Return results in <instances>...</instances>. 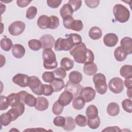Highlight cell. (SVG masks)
Returning <instances> with one entry per match:
<instances>
[{
	"label": "cell",
	"instance_id": "cell-37",
	"mask_svg": "<svg viewBox=\"0 0 132 132\" xmlns=\"http://www.w3.org/2000/svg\"><path fill=\"white\" fill-rule=\"evenodd\" d=\"M63 108L64 106L61 105L57 100L54 103L53 105L52 112L54 114L59 116L62 113L63 110Z\"/></svg>",
	"mask_w": 132,
	"mask_h": 132
},
{
	"label": "cell",
	"instance_id": "cell-4",
	"mask_svg": "<svg viewBox=\"0 0 132 132\" xmlns=\"http://www.w3.org/2000/svg\"><path fill=\"white\" fill-rule=\"evenodd\" d=\"M93 81L95 90L100 94H105L107 91V85L105 76L102 73H97L94 75Z\"/></svg>",
	"mask_w": 132,
	"mask_h": 132
},
{
	"label": "cell",
	"instance_id": "cell-19",
	"mask_svg": "<svg viewBox=\"0 0 132 132\" xmlns=\"http://www.w3.org/2000/svg\"><path fill=\"white\" fill-rule=\"evenodd\" d=\"M83 70L86 75L88 76H92L95 75L97 71V65L93 62L85 63Z\"/></svg>",
	"mask_w": 132,
	"mask_h": 132
},
{
	"label": "cell",
	"instance_id": "cell-43",
	"mask_svg": "<svg viewBox=\"0 0 132 132\" xmlns=\"http://www.w3.org/2000/svg\"><path fill=\"white\" fill-rule=\"evenodd\" d=\"M54 92L53 87L51 85L43 84L42 87V93L45 96L51 95Z\"/></svg>",
	"mask_w": 132,
	"mask_h": 132
},
{
	"label": "cell",
	"instance_id": "cell-28",
	"mask_svg": "<svg viewBox=\"0 0 132 132\" xmlns=\"http://www.w3.org/2000/svg\"><path fill=\"white\" fill-rule=\"evenodd\" d=\"M74 61L68 57L63 58L60 62L61 67L64 69L65 71H69L72 69L74 66Z\"/></svg>",
	"mask_w": 132,
	"mask_h": 132
},
{
	"label": "cell",
	"instance_id": "cell-35",
	"mask_svg": "<svg viewBox=\"0 0 132 132\" xmlns=\"http://www.w3.org/2000/svg\"><path fill=\"white\" fill-rule=\"evenodd\" d=\"M101 123V120L98 116L93 119H87V125L91 129L97 128Z\"/></svg>",
	"mask_w": 132,
	"mask_h": 132
},
{
	"label": "cell",
	"instance_id": "cell-26",
	"mask_svg": "<svg viewBox=\"0 0 132 132\" xmlns=\"http://www.w3.org/2000/svg\"><path fill=\"white\" fill-rule=\"evenodd\" d=\"M69 81L73 84H79L82 79V75L78 71L71 72L69 75Z\"/></svg>",
	"mask_w": 132,
	"mask_h": 132
},
{
	"label": "cell",
	"instance_id": "cell-20",
	"mask_svg": "<svg viewBox=\"0 0 132 132\" xmlns=\"http://www.w3.org/2000/svg\"><path fill=\"white\" fill-rule=\"evenodd\" d=\"M37 25L42 29L49 28L50 26V18L46 15H40L37 20Z\"/></svg>",
	"mask_w": 132,
	"mask_h": 132
},
{
	"label": "cell",
	"instance_id": "cell-3",
	"mask_svg": "<svg viewBox=\"0 0 132 132\" xmlns=\"http://www.w3.org/2000/svg\"><path fill=\"white\" fill-rule=\"evenodd\" d=\"M113 13L116 20L120 23H125L129 19L130 12L128 8L122 4H116L113 8Z\"/></svg>",
	"mask_w": 132,
	"mask_h": 132
},
{
	"label": "cell",
	"instance_id": "cell-55",
	"mask_svg": "<svg viewBox=\"0 0 132 132\" xmlns=\"http://www.w3.org/2000/svg\"><path fill=\"white\" fill-rule=\"evenodd\" d=\"M31 1H27V0H18L16 1V4L17 5L21 8L26 7L29 4L31 3Z\"/></svg>",
	"mask_w": 132,
	"mask_h": 132
},
{
	"label": "cell",
	"instance_id": "cell-50",
	"mask_svg": "<svg viewBox=\"0 0 132 132\" xmlns=\"http://www.w3.org/2000/svg\"><path fill=\"white\" fill-rule=\"evenodd\" d=\"M74 20V19L72 16H69L63 19V25L64 27L67 29H70L71 25Z\"/></svg>",
	"mask_w": 132,
	"mask_h": 132
},
{
	"label": "cell",
	"instance_id": "cell-42",
	"mask_svg": "<svg viewBox=\"0 0 132 132\" xmlns=\"http://www.w3.org/2000/svg\"><path fill=\"white\" fill-rule=\"evenodd\" d=\"M122 106L123 109L127 112L131 113L132 102L130 99H125L122 102Z\"/></svg>",
	"mask_w": 132,
	"mask_h": 132
},
{
	"label": "cell",
	"instance_id": "cell-21",
	"mask_svg": "<svg viewBox=\"0 0 132 132\" xmlns=\"http://www.w3.org/2000/svg\"><path fill=\"white\" fill-rule=\"evenodd\" d=\"M107 112L110 116H117L120 112V107L117 103L111 102L107 106Z\"/></svg>",
	"mask_w": 132,
	"mask_h": 132
},
{
	"label": "cell",
	"instance_id": "cell-33",
	"mask_svg": "<svg viewBox=\"0 0 132 132\" xmlns=\"http://www.w3.org/2000/svg\"><path fill=\"white\" fill-rule=\"evenodd\" d=\"M85 102L84 100L82 98H81L80 96H77L76 97L72 103V106L74 109L76 110H80L82 109L85 105Z\"/></svg>",
	"mask_w": 132,
	"mask_h": 132
},
{
	"label": "cell",
	"instance_id": "cell-45",
	"mask_svg": "<svg viewBox=\"0 0 132 132\" xmlns=\"http://www.w3.org/2000/svg\"><path fill=\"white\" fill-rule=\"evenodd\" d=\"M68 37H69L71 39L74 46L79 45L81 43V41H82L81 37L78 34H70L68 35Z\"/></svg>",
	"mask_w": 132,
	"mask_h": 132
},
{
	"label": "cell",
	"instance_id": "cell-51",
	"mask_svg": "<svg viewBox=\"0 0 132 132\" xmlns=\"http://www.w3.org/2000/svg\"><path fill=\"white\" fill-rule=\"evenodd\" d=\"M7 112L11 117L12 121H15L16 119H18L19 118V117L20 116V114L19 111H18V110L14 107H12L10 109H9L7 111Z\"/></svg>",
	"mask_w": 132,
	"mask_h": 132
},
{
	"label": "cell",
	"instance_id": "cell-10",
	"mask_svg": "<svg viewBox=\"0 0 132 132\" xmlns=\"http://www.w3.org/2000/svg\"><path fill=\"white\" fill-rule=\"evenodd\" d=\"M79 95L85 102L88 103L92 101L95 98L96 91L91 87H84L81 89Z\"/></svg>",
	"mask_w": 132,
	"mask_h": 132
},
{
	"label": "cell",
	"instance_id": "cell-17",
	"mask_svg": "<svg viewBox=\"0 0 132 132\" xmlns=\"http://www.w3.org/2000/svg\"><path fill=\"white\" fill-rule=\"evenodd\" d=\"M48 105L49 103L47 98L43 96H39L37 97V102L35 107L38 111H44L48 108Z\"/></svg>",
	"mask_w": 132,
	"mask_h": 132
},
{
	"label": "cell",
	"instance_id": "cell-32",
	"mask_svg": "<svg viewBox=\"0 0 132 132\" xmlns=\"http://www.w3.org/2000/svg\"><path fill=\"white\" fill-rule=\"evenodd\" d=\"M11 40L8 38H3L1 41V47L5 51H9L13 46Z\"/></svg>",
	"mask_w": 132,
	"mask_h": 132
},
{
	"label": "cell",
	"instance_id": "cell-1",
	"mask_svg": "<svg viewBox=\"0 0 132 132\" xmlns=\"http://www.w3.org/2000/svg\"><path fill=\"white\" fill-rule=\"evenodd\" d=\"M70 54L73 57L74 61L78 63H87L93 62L94 56L91 50L86 47L84 43L73 47Z\"/></svg>",
	"mask_w": 132,
	"mask_h": 132
},
{
	"label": "cell",
	"instance_id": "cell-53",
	"mask_svg": "<svg viewBox=\"0 0 132 132\" xmlns=\"http://www.w3.org/2000/svg\"><path fill=\"white\" fill-rule=\"evenodd\" d=\"M85 3H86V5L89 8H95L97 7L99 4H100V1L98 0H94V1H88L86 0L85 1Z\"/></svg>",
	"mask_w": 132,
	"mask_h": 132
},
{
	"label": "cell",
	"instance_id": "cell-18",
	"mask_svg": "<svg viewBox=\"0 0 132 132\" xmlns=\"http://www.w3.org/2000/svg\"><path fill=\"white\" fill-rule=\"evenodd\" d=\"M121 46L128 55L132 53V39L128 37L123 38L120 42Z\"/></svg>",
	"mask_w": 132,
	"mask_h": 132
},
{
	"label": "cell",
	"instance_id": "cell-44",
	"mask_svg": "<svg viewBox=\"0 0 132 132\" xmlns=\"http://www.w3.org/2000/svg\"><path fill=\"white\" fill-rule=\"evenodd\" d=\"M43 80L45 82L51 83L54 79H55V76L54 74L52 72H49V71H46L43 73L42 76Z\"/></svg>",
	"mask_w": 132,
	"mask_h": 132
},
{
	"label": "cell",
	"instance_id": "cell-22",
	"mask_svg": "<svg viewBox=\"0 0 132 132\" xmlns=\"http://www.w3.org/2000/svg\"><path fill=\"white\" fill-rule=\"evenodd\" d=\"M127 55L128 54L126 53V52L122 48L121 46L117 47L114 51V58L118 61L121 62L124 61L126 59Z\"/></svg>",
	"mask_w": 132,
	"mask_h": 132
},
{
	"label": "cell",
	"instance_id": "cell-34",
	"mask_svg": "<svg viewBox=\"0 0 132 132\" xmlns=\"http://www.w3.org/2000/svg\"><path fill=\"white\" fill-rule=\"evenodd\" d=\"M29 47L32 51H37L42 48V44L39 40L31 39L28 42Z\"/></svg>",
	"mask_w": 132,
	"mask_h": 132
},
{
	"label": "cell",
	"instance_id": "cell-46",
	"mask_svg": "<svg viewBox=\"0 0 132 132\" xmlns=\"http://www.w3.org/2000/svg\"><path fill=\"white\" fill-rule=\"evenodd\" d=\"M50 26L49 28L51 29H54L57 28L59 25V18L56 16L52 15L50 16Z\"/></svg>",
	"mask_w": 132,
	"mask_h": 132
},
{
	"label": "cell",
	"instance_id": "cell-15",
	"mask_svg": "<svg viewBox=\"0 0 132 132\" xmlns=\"http://www.w3.org/2000/svg\"><path fill=\"white\" fill-rule=\"evenodd\" d=\"M74 96L72 93L68 91H63L62 92L58 100L59 103L63 106L68 105L73 99Z\"/></svg>",
	"mask_w": 132,
	"mask_h": 132
},
{
	"label": "cell",
	"instance_id": "cell-23",
	"mask_svg": "<svg viewBox=\"0 0 132 132\" xmlns=\"http://www.w3.org/2000/svg\"><path fill=\"white\" fill-rule=\"evenodd\" d=\"M53 88L54 92H59L61 91L64 87V81L62 79L55 78V79L50 83Z\"/></svg>",
	"mask_w": 132,
	"mask_h": 132
},
{
	"label": "cell",
	"instance_id": "cell-54",
	"mask_svg": "<svg viewBox=\"0 0 132 132\" xmlns=\"http://www.w3.org/2000/svg\"><path fill=\"white\" fill-rule=\"evenodd\" d=\"M12 107H14L18 110V111H19V112L20 114V116H22L23 114V113L24 112V111H25L24 104L21 102H19L18 103L15 104L14 106H13Z\"/></svg>",
	"mask_w": 132,
	"mask_h": 132
},
{
	"label": "cell",
	"instance_id": "cell-27",
	"mask_svg": "<svg viewBox=\"0 0 132 132\" xmlns=\"http://www.w3.org/2000/svg\"><path fill=\"white\" fill-rule=\"evenodd\" d=\"M98 109L94 105H89L86 109V114L88 118L93 119L98 116Z\"/></svg>",
	"mask_w": 132,
	"mask_h": 132
},
{
	"label": "cell",
	"instance_id": "cell-41",
	"mask_svg": "<svg viewBox=\"0 0 132 132\" xmlns=\"http://www.w3.org/2000/svg\"><path fill=\"white\" fill-rule=\"evenodd\" d=\"M37 14V8L35 6L29 7L26 10V17L29 20L33 19Z\"/></svg>",
	"mask_w": 132,
	"mask_h": 132
},
{
	"label": "cell",
	"instance_id": "cell-24",
	"mask_svg": "<svg viewBox=\"0 0 132 132\" xmlns=\"http://www.w3.org/2000/svg\"><path fill=\"white\" fill-rule=\"evenodd\" d=\"M74 11L71 6L68 3L64 4L60 9V14L62 19L72 16Z\"/></svg>",
	"mask_w": 132,
	"mask_h": 132
},
{
	"label": "cell",
	"instance_id": "cell-39",
	"mask_svg": "<svg viewBox=\"0 0 132 132\" xmlns=\"http://www.w3.org/2000/svg\"><path fill=\"white\" fill-rule=\"evenodd\" d=\"M83 23L80 20H74L71 25L70 29L74 31H79L83 28Z\"/></svg>",
	"mask_w": 132,
	"mask_h": 132
},
{
	"label": "cell",
	"instance_id": "cell-58",
	"mask_svg": "<svg viewBox=\"0 0 132 132\" xmlns=\"http://www.w3.org/2000/svg\"><path fill=\"white\" fill-rule=\"evenodd\" d=\"M131 90L132 88L130 89H127V95L129 98H131Z\"/></svg>",
	"mask_w": 132,
	"mask_h": 132
},
{
	"label": "cell",
	"instance_id": "cell-9",
	"mask_svg": "<svg viewBox=\"0 0 132 132\" xmlns=\"http://www.w3.org/2000/svg\"><path fill=\"white\" fill-rule=\"evenodd\" d=\"M18 94L20 95V101L26 104L29 107H34L35 106L37 98H36L33 95L28 93L26 91H21L18 92Z\"/></svg>",
	"mask_w": 132,
	"mask_h": 132
},
{
	"label": "cell",
	"instance_id": "cell-40",
	"mask_svg": "<svg viewBox=\"0 0 132 132\" xmlns=\"http://www.w3.org/2000/svg\"><path fill=\"white\" fill-rule=\"evenodd\" d=\"M53 72L54 74L55 77L57 78H60L63 79L67 75L66 71L61 67L56 68L53 71Z\"/></svg>",
	"mask_w": 132,
	"mask_h": 132
},
{
	"label": "cell",
	"instance_id": "cell-6",
	"mask_svg": "<svg viewBox=\"0 0 132 132\" xmlns=\"http://www.w3.org/2000/svg\"><path fill=\"white\" fill-rule=\"evenodd\" d=\"M108 88L113 93L116 94L120 93L124 89V81L118 77H114L109 81Z\"/></svg>",
	"mask_w": 132,
	"mask_h": 132
},
{
	"label": "cell",
	"instance_id": "cell-29",
	"mask_svg": "<svg viewBox=\"0 0 132 132\" xmlns=\"http://www.w3.org/2000/svg\"><path fill=\"white\" fill-rule=\"evenodd\" d=\"M121 75L125 78L132 77V66L131 65H124L120 70Z\"/></svg>",
	"mask_w": 132,
	"mask_h": 132
},
{
	"label": "cell",
	"instance_id": "cell-7",
	"mask_svg": "<svg viewBox=\"0 0 132 132\" xmlns=\"http://www.w3.org/2000/svg\"><path fill=\"white\" fill-rule=\"evenodd\" d=\"M42 85L41 80L38 77L36 76H30V81L28 84V87L34 94L38 95H42Z\"/></svg>",
	"mask_w": 132,
	"mask_h": 132
},
{
	"label": "cell",
	"instance_id": "cell-13",
	"mask_svg": "<svg viewBox=\"0 0 132 132\" xmlns=\"http://www.w3.org/2000/svg\"><path fill=\"white\" fill-rule=\"evenodd\" d=\"M64 87L65 90L72 93L74 97H77V96L79 94L80 91L82 88L79 84H73L70 81H67Z\"/></svg>",
	"mask_w": 132,
	"mask_h": 132
},
{
	"label": "cell",
	"instance_id": "cell-49",
	"mask_svg": "<svg viewBox=\"0 0 132 132\" xmlns=\"http://www.w3.org/2000/svg\"><path fill=\"white\" fill-rule=\"evenodd\" d=\"M9 105L7 101V96L1 95V103H0V110H4L7 109Z\"/></svg>",
	"mask_w": 132,
	"mask_h": 132
},
{
	"label": "cell",
	"instance_id": "cell-52",
	"mask_svg": "<svg viewBox=\"0 0 132 132\" xmlns=\"http://www.w3.org/2000/svg\"><path fill=\"white\" fill-rule=\"evenodd\" d=\"M47 5L52 8H56L61 4L62 1L59 0H47L46 1Z\"/></svg>",
	"mask_w": 132,
	"mask_h": 132
},
{
	"label": "cell",
	"instance_id": "cell-12",
	"mask_svg": "<svg viewBox=\"0 0 132 132\" xmlns=\"http://www.w3.org/2000/svg\"><path fill=\"white\" fill-rule=\"evenodd\" d=\"M39 40L40 41L42 48L43 50L51 48H53L55 44V38L51 35L46 34L42 36L40 38Z\"/></svg>",
	"mask_w": 132,
	"mask_h": 132
},
{
	"label": "cell",
	"instance_id": "cell-5",
	"mask_svg": "<svg viewBox=\"0 0 132 132\" xmlns=\"http://www.w3.org/2000/svg\"><path fill=\"white\" fill-rule=\"evenodd\" d=\"M74 46L73 42L69 37L67 38H59L55 42L54 49L57 51H68Z\"/></svg>",
	"mask_w": 132,
	"mask_h": 132
},
{
	"label": "cell",
	"instance_id": "cell-36",
	"mask_svg": "<svg viewBox=\"0 0 132 132\" xmlns=\"http://www.w3.org/2000/svg\"><path fill=\"white\" fill-rule=\"evenodd\" d=\"M0 120L1 125L4 126H6L8 125L11 123V122L12 121L11 117L7 112L6 113H4L1 115Z\"/></svg>",
	"mask_w": 132,
	"mask_h": 132
},
{
	"label": "cell",
	"instance_id": "cell-14",
	"mask_svg": "<svg viewBox=\"0 0 132 132\" xmlns=\"http://www.w3.org/2000/svg\"><path fill=\"white\" fill-rule=\"evenodd\" d=\"M103 41L106 46L113 47L118 42V37L114 33H108L104 36Z\"/></svg>",
	"mask_w": 132,
	"mask_h": 132
},
{
	"label": "cell",
	"instance_id": "cell-38",
	"mask_svg": "<svg viewBox=\"0 0 132 132\" xmlns=\"http://www.w3.org/2000/svg\"><path fill=\"white\" fill-rule=\"evenodd\" d=\"M76 124L80 127H84L87 125V119L86 117L82 114L77 115L75 119Z\"/></svg>",
	"mask_w": 132,
	"mask_h": 132
},
{
	"label": "cell",
	"instance_id": "cell-8",
	"mask_svg": "<svg viewBox=\"0 0 132 132\" xmlns=\"http://www.w3.org/2000/svg\"><path fill=\"white\" fill-rule=\"evenodd\" d=\"M25 24L21 21H16L12 23L8 27V31L11 35L16 36L21 35L25 29Z\"/></svg>",
	"mask_w": 132,
	"mask_h": 132
},
{
	"label": "cell",
	"instance_id": "cell-2",
	"mask_svg": "<svg viewBox=\"0 0 132 132\" xmlns=\"http://www.w3.org/2000/svg\"><path fill=\"white\" fill-rule=\"evenodd\" d=\"M44 68L47 70H52L57 67L58 63L55 53L51 48L44 50L42 53Z\"/></svg>",
	"mask_w": 132,
	"mask_h": 132
},
{
	"label": "cell",
	"instance_id": "cell-25",
	"mask_svg": "<svg viewBox=\"0 0 132 132\" xmlns=\"http://www.w3.org/2000/svg\"><path fill=\"white\" fill-rule=\"evenodd\" d=\"M89 36L90 38L93 40H98L102 36V31L100 27L93 26L90 29Z\"/></svg>",
	"mask_w": 132,
	"mask_h": 132
},
{
	"label": "cell",
	"instance_id": "cell-30",
	"mask_svg": "<svg viewBox=\"0 0 132 132\" xmlns=\"http://www.w3.org/2000/svg\"><path fill=\"white\" fill-rule=\"evenodd\" d=\"M76 127V122L75 120L72 117H65V124L63 127V129L67 131L73 130Z\"/></svg>",
	"mask_w": 132,
	"mask_h": 132
},
{
	"label": "cell",
	"instance_id": "cell-48",
	"mask_svg": "<svg viewBox=\"0 0 132 132\" xmlns=\"http://www.w3.org/2000/svg\"><path fill=\"white\" fill-rule=\"evenodd\" d=\"M68 4L71 6L73 11H76L80 8L82 2L80 0H70L68 1Z\"/></svg>",
	"mask_w": 132,
	"mask_h": 132
},
{
	"label": "cell",
	"instance_id": "cell-11",
	"mask_svg": "<svg viewBox=\"0 0 132 132\" xmlns=\"http://www.w3.org/2000/svg\"><path fill=\"white\" fill-rule=\"evenodd\" d=\"M12 80L14 84L21 87H26L28 86L30 77L25 74L19 73L13 76Z\"/></svg>",
	"mask_w": 132,
	"mask_h": 132
},
{
	"label": "cell",
	"instance_id": "cell-16",
	"mask_svg": "<svg viewBox=\"0 0 132 132\" xmlns=\"http://www.w3.org/2000/svg\"><path fill=\"white\" fill-rule=\"evenodd\" d=\"M13 56L18 59L22 58L25 54V49L24 46L20 44H15L12 46L11 50Z\"/></svg>",
	"mask_w": 132,
	"mask_h": 132
},
{
	"label": "cell",
	"instance_id": "cell-47",
	"mask_svg": "<svg viewBox=\"0 0 132 132\" xmlns=\"http://www.w3.org/2000/svg\"><path fill=\"white\" fill-rule=\"evenodd\" d=\"M54 124L58 127H63L65 124V118L62 116H57L53 120Z\"/></svg>",
	"mask_w": 132,
	"mask_h": 132
},
{
	"label": "cell",
	"instance_id": "cell-31",
	"mask_svg": "<svg viewBox=\"0 0 132 132\" xmlns=\"http://www.w3.org/2000/svg\"><path fill=\"white\" fill-rule=\"evenodd\" d=\"M7 101L10 106L11 107L14 106L15 104L18 103L20 101V95L18 93H12L8 95V96H7Z\"/></svg>",
	"mask_w": 132,
	"mask_h": 132
},
{
	"label": "cell",
	"instance_id": "cell-56",
	"mask_svg": "<svg viewBox=\"0 0 132 132\" xmlns=\"http://www.w3.org/2000/svg\"><path fill=\"white\" fill-rule=\"evenodd\" d=\"M131 80H132V77L126 78H125V79L124 81V85L127 89L132 88Z\"/></svg>",
	"mask_w": 132,
	"mask_h": 132
},
{
	"label": "cell",
	"instance_id": "cell-57",
	"mask_svg": "<svg viewBox=\"0 0 132 132\" xmlns=\"http://www.w3.org/2000/svg\"><path fill=\"white\" fill-rule=\"evenodd\" d=\"M120 128L118 126H110L106 127L102 131H120Z\"/></svg>",
	"mask_w": 132,
	"mask_h": 132
}]
</instances>
